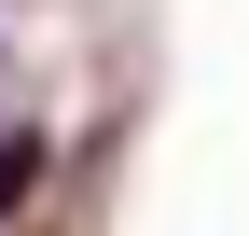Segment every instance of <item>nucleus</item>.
Masks as SVG:
<instances>
[{
	"label": "nucleus",
	"instance_id": "1",
	"mask_svg": "<svg viewBox=\"0 0 249 236\" xmlns=\"http://www.w3.org/2000/svg\"><path fill=\"white\" fill-rule=\"evenodd\" d=\"M42 167H55V153L14 125V139H0V209H28V195H42Z\"/></svg>",
	"mask_w": 249,
	"mask_h": 236
},
{
	"label": "nucleus",
	"instance_id": "2",
	"mask_svg": "<svg viewBox=\"0 0 249 236\" xmlns=\"http://www.w3.org/2000/svg\"><path fill=\"white\" fill-rule=\"evenodd\" d=\"M0 83H14V42H0Z\"/></svg>",
	"mask_w": 249,
	"mask_h": 236
}]
</instances>
